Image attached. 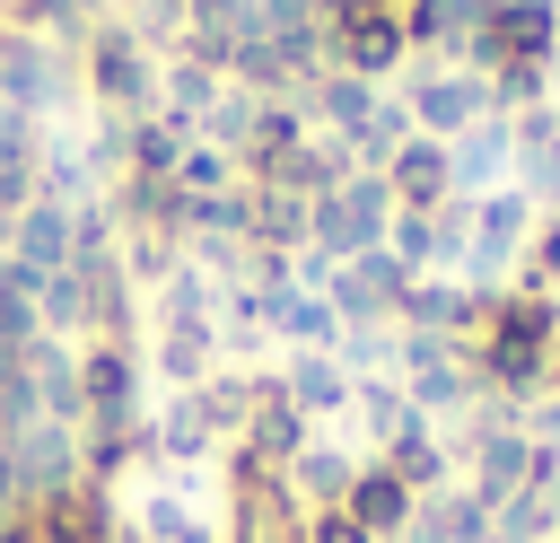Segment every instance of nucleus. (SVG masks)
I'll use <instances>...</instances> for the list:
<instances>
[{
  "instance_id": "1",
  "label": "nucleus",
  "mask_w": 560,
  "mask_h": 543,
  "mask_svg": "<svg viewBox=\"0 0 560 543\" xmlns=\"http://www.w3.org/2000/svg\"><path fill=\"white\" fill-rule=\"evenodd\" d=\"M438 166H446V158H438V149H411V158H402V193H411V201H429V193H438V184H446V175H438Z\"/></svg>"
}]
</instances>
